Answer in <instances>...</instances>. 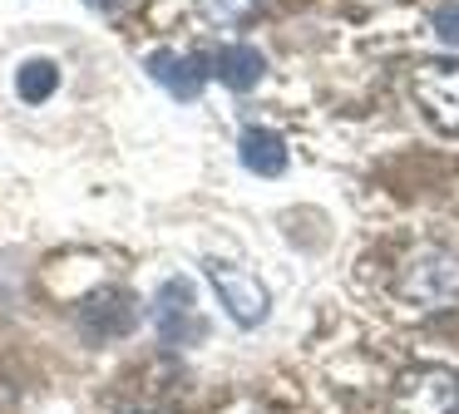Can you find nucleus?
Masks as SVG:
<instances>
[{
    "mask_svg": "<svg viewBox=\"0 0 459 414\" xmlns=\"http://www.w3.org/2000/svg\"><path fill=\"white\" fill-rule=\"evenodd\" d=\"M400 301L420 306V311H449L459 301V256L445 246H420L405 256L395 276Z\"/></svg>",
    "mask_w": 459,
    "mask_h": 414,
    "instance_id": "nucleus-1",
    "label": "nucleus"
},
{
    "mask_svg": "<svg viewBox=\"0 0 459 414\" xmlns=\"http://www.w3.org/2000/svg\"><path fill=\"white\" fill-rule=\"evenodd\" d=\"M415 104L435 128L459 138V59H420L415 65Z\"/></svg>",
    "mask_w": 459,
    "mask_h": 414,
    "instance_id": "nucleus-3",
    "label": "nucleus"
},
{
    "mask_svg": "<svg viewBox=\"0 0 459 414\" xmlns=\"http://www.w3.org/2000/svg\"><path fill=\"white\" fill-rule=\"evenodd\" d=\"M55 89H60V69H55V59H25V65L15 69V94H21L25 104H45Z\"/></svg>",
    "mask_w": 459,
    "mask_h": 414,
    "instance_id": "nucleus-10",
    "label": "nucleus"
},
{
    "mask_svg": "<svg viewBox=\"0 0 459 414\" xmlns=\"http://www.w3.org/2000/svg\"><path fill=\"white\" fill-rule=\"evenodd\" d=\"M84 5H90V10H119L124 0H84Z\"/></svg>",
    "mask_w": 459,
    "mask_h": 414,
    "instance_id": "nucleus-13",
    "label": "nucleus"
},
{
    "mask_svg": "<svg viewBox=\"0 0 459 414\" xmlns=\"http://www.w3.org/2000/svg\"><path fill=\"white\" fill-rule=\"evenodd\" d=\"M134 325H139V301H134V291H119V286L94 291L80 311V331L90 335V341H119Z\"/></svg>",
    "mask_w": 459,
    "mask_h": 414,
    "instance_id": "nucleus-6",
    "label": "nucleus"
},
{
    "mask_svg": "<svg viewBox=\"0 0 459 414\" xmlns=\"http://www.w3.org/2000/svg\"><path fill=\"white\" fill-rule=\"evenodd\" d=\"M257 5L262 0H198V10L212 20V25H242V20H252Z\"/></svg>",
    "mask_w": 459,
    "mask_h": 414,
    "instance_id": "nucleus-11",
    "label": "nucleus"
},
{
    "mask_svg": "<svg viewBox=\"0 0 459 414\" xmlns=\"http://www.w3.org/2000/svg\"><path fill=\"white\" fill-rule=\"evenodd\" d=\"M208 74H218L222 84L232 89V94H247V89L262 84V74H267V59H262L257 45H222L218 55H212V69Z\"/></svg>",
    "mask_w": 459,
    "mask_h": 414,
    "instance_id": "nucleus-9",
    "label": "nucleus"
},
{
    "mask_svg": "<svg viewBox=\"0 0 459 414\" xmlns=\"http://www.w3.org/2000/svg\"><path fill=\"white\" fill-rule=\"evenodd\" d=\"M208 281H212V291H218V301L228 306V315L238 325H262L267 321V311H272V296H267V286L257 281V276L247 272V266H232V262H208Z\"/></svg>",
    "mask_w": 459,
    "mask_h": 414,
    "instance_id": "nucleus-5",
    "label": "nucleus"
},
{
    "mask_svg": "<svg viewBox=\"0 0 459 414\" xmlns=\"http://www.w3.org/2000/svg\"><path fill=\"white\" fill-rule=\"evenodd\" d=\"M153 325H159L163 345H198L208 335V321L198 315V296H193V281L173 276V281L159 286V301H153Z\"/></svg>",
    "mask_w": 459,
    "mask_h": 414,
    "instance_id": "nucleus-4",
    "label": "nucleus"
},
{
    "mask_svg": "<svg viewBox=\"0 0 459 414\" xmlns=\"http://www.w3.org/2000/svg\"><path fill=\"white\" fill-rule=\"evenodd\" d=\"M238 158H242L247 173L277 177V173H287V138H281L277 128L252 124V128H242V138H238Z\"/></svg>",
    "mask_w": 459,
    "mask_h": 414,
    "instance_id": "nucleus-8",
    "label": "nucleus"
},
{
    "mask_svg": "<svg viewBox=\"0 0 459 414\" xmlns=\"http://www.w3.org/2000/svg\"><path fill=\"white\" fill-rule=\"evenodd\" d=\"M149 74H153V84H163L173 99L193 104V99L203 94V84H208V59L203 55H178V49H153Z\"/></svg>",
    "mask_w": 459,
    "mask_h": 414,
    "instance_id": "nucleus-7",
    "label": "nucleus"
},
{
    "mask_svg": "<svg viewBox=\"0 0 459 414\" xmlns=\"http://www.w3.org/2000/svg\"><path fill=\"white\" fill-rule=\"evenodd\" d=\"M435 35L445 45H459V5H439L435 10Z\"/></svg>",
    "mask_w": 459,
    "mask_h": 414,
    "instance_id": "nucleus-12",
    "label": "nucleus"
},
{
    "mask_svg": "<svg viewBox=\"0 0 459 414\" xmlns=\"http://www.w3.org/2000/svg\"><path fill=\"white\" fill-rule=\"evenodd\" d=\"M390 414H459V375L449 365H410L390 390Z\"/></svg>",
    "mask_w": 459,
    "mask_h": 414,
    "instance_id": "nucleus-2",
    "label": "nucleus"
}]
</instances>
